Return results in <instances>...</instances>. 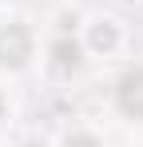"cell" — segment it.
Wrapping results in <instances>:
<instances>
[{"label":"cell","mask_w":143,"mask_h":147,"mask_svg":"<svg viewBox=\"0 0 143 147\" xmlns=\"http://www.w3.org/2000/svg\"><path fill=\"white\" fill-rule=\"evenodd\" d=\"M32 56V36L24 24H8L0 28V64L4 68H24Z\"/></svg>","instance_id":"6da1fadb"},{"label":"cell","mask_w":143,"mask_h":147,"mask_svg":"<svg viewBox=\"0 0 143 147\" xmlns=\"http://www.w3.org/2000/svg\"><path fill=\"white\" fill-rule=\"evenodd\" d=\"M115 99H119V107H123L131 119H143V68H131V72L119 76Z\"/></svg>","instance_id":"7a4b0ae2"},{"label":"cell","mask_w":143,"mask_h":147,"mask_svg":"<svg viewBox=\"0 0 143 147\" xmlns=\"http://www.w3.org/2000/svg\"><path fill=\"white\" fill-rule=\"evenodd\" d=\"M52 56H56V68H60V72L80 68V44H76V40H56Z\"/></svg>","instance_id":"3957f363"},{"label":"cell","mask_w":143,"mask_h":147,"mask_svg":"<svg viewBox=\"0 0 143 147\" xmlns=\"http://www.w3.org/2000/svg\"><path fill=\"white\" fill-rule=\"evenodd\" d=\"M92 44L95 48H111V44H115V28L111 24H95L92 28Z\"/></svg>","instance_id":"277c9868"},{"label":"cell","mask_w":143,"mask_h":147,"mask_svg":"<svg viewBox=\"0 0 143 147\" xmlns=\"http://www.w3.org/2000/svg\"><path fill=\"white\" fill-rule=\"evenodd\" d=\"M64 147H99V143H95L92 135H72V139H68Z\"/></svg>","instance_id":"5b68a950"},{"label":"cell","mask_w":143,"mask_h":147,"mask_svg":"<svg viewBox=\"0 0 143 147\" xmlns=\"http://www.w3.org/2000/svg\"><path fill=\"white\" fill-rule=\"evenodd\" d=\"M24 147H40V143H24Z\"/></svg>","instance_id":"8992f818"},{"label":"cell","mask_w":143,"mask_h":147,"mask_svg":"<svg viewBox=\"0 0 143 147\" xmlns=\"http://www.w3.org/2000/svg\"><path fill=\"white\" fill-rule=\"evenodd\" d=\"M0 107H4V103H0Z\"/></svg>","instance_id":"52a82bcc"}]
</instances>
